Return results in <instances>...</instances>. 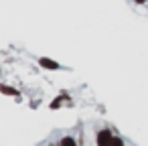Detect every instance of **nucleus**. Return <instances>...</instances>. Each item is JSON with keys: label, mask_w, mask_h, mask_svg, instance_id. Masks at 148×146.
Returning a JSON list of instances; mask_svg holds the SVG:
<instances>
[{"label": "nucleus", "mask_w": 148, "mask_h": 146, "mask_svg": "<svg viewBox=\"0 0 148 146\" xmlns=\"http://www.w3.org/2000/svg\"><path fill=\"white\" fill-rule=\"evenodd\" d=\"M41 65H43V67H49V69H57V63H53V61H49V59H41Z\"/></svg>", "instance_id": "obj_1"}, {"label": "nucleus", "mask_w": 148, "mask_h": 146, "mask_svg": "<svg viewBox=\"0 0 148 146\" xmlns=\"http://www.w3.org/2000/svg\"><path fill=\"white\" fill-rule=\"evenodd\" d=\"M108 136H110V132H103V134L99 136V144H101V146L106 144V140H108Z\"/></svg>", "instance_id": "obj_2"}]
</instances>
